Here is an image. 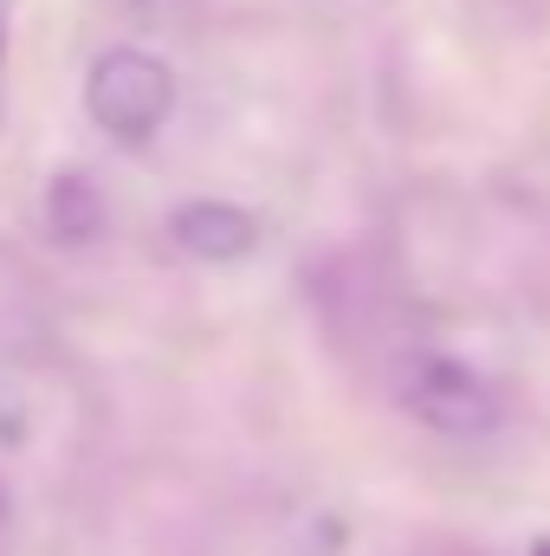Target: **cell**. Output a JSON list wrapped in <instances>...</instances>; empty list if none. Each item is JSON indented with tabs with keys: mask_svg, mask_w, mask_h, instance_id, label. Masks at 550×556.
Instances as JSON below:
<instances>
[{
	"mask_svg": "<svg viewBox=\"0 0 550 556\" xmlns=\"http://www.w3.org/2000/svg\"><path fill=\"white\" fill-rule=\"evenodd\" d=\"M175 111V72L168 59L142 46H111L85 72V117L117 142V149H149Z\"/></svg>",
	"mask_w": 550,
	"mask_h": 556,
	"instance_id": "6da1fadb",
	"label": "cell"
},
{
	"mask_svg": "<svg viewBox=\"0 0 550 556\" xmlns=\"http://www.w3.org/2000/svg\"><path fill=\"white\" fill-rule=\"evenodd\" d=\"M402 402H409V415L421 420V427H434V433H447V440H486V433H499V420H505L499 389H492L479 369L453 363V356H421V363H409Z\"/></svg>",
	"mask_w": 550,
	"mask_h": 556,
	"instance_id": "7a4b0ae2",
	"label": "cell"
},
{
	"mask_svg": "<svg viewBox=\"0 0 550 556\" xmlns=\"http://www.w3.org/2000/svg\"><path fill=\"white\" fill-rule=\"evenodd\" d=\"M168 233H175V247L188 260H208V266H234V260H247L260 247V220L247 207H234V201H182Z\"/></svg>",
	"mask_w": 550,
	"mask_h": 556,
	"instance_id": "3957f363",
	"label": "cell"
},
{
	"mask_svg": "<svg viewBox=\"0 0 550 556\" xmlns=\"http://www.w3.org/2000/svg\"><path fill=\"white\" fill-rule=\"evenodd\" d=\"M46 227H52V240H65V247H85V240L104 227V201H98V188H91L85 168L52 175V188H46Z\"/></svg>",
	"mask_w": 550,
	"mask_h": 556,
	"instance_id": "277c9868",
	"label": "cell"
},
{
	"mask_svg": "<svg viewBox=\"0 0 550 556\" xmlns=\"http://www.w3.org/2000/svg\"><path fill=\"white\" fill-rule=\"evenodd\" d=\"M26 433V408H20V389H13V376H0V446H13Z\"/></svg>",
	"mask_w": 550,
	"mask_h": 556,
	"instance_id": "5b68a950",
	"label": "cell"
},
{
	"mask_svg": "<svg viewBox=\"0 0 550 556\" xmlns=\"http://www.w3.org/2000/svg\"><path fill=\"white\" fill-rule=\"evenodd\" d=\"M0 65H7V0H0Z\"/></svg>",
	"mask_w": 550,
	"mask_h": 556,
	"instance_id": "8992f818",
	"label": "cell"
},
{
	"mask_svg": "<svg viewBox=\"0 0 550 556\" xmlns=\"http://www.w3.org/2000/svg\"><path fill=\"white\" fill-rule=\"evenodd\" d=\"M532 556H550V544H538V551H532Z\"/></svg>",
	"mask_w": 550,
	"mask_h": 556,
	"instance_id": "52a82bcc",
	"label": "cell"
},
{
	"mask_svg": "<svg viewBox=\"0 0 550 556\" xmlns=\"http://www.w3.org/2000/svg\"><path fill=\"white\" fill-rule=\"evenodd\" d=\"M130 7H142V0H130Z\"/></svg>",
	"mask_w": 550,
	"mask_h": 556,
	"instance_id": "ba28073f",
	"label": "cell"
}]
</instances>
